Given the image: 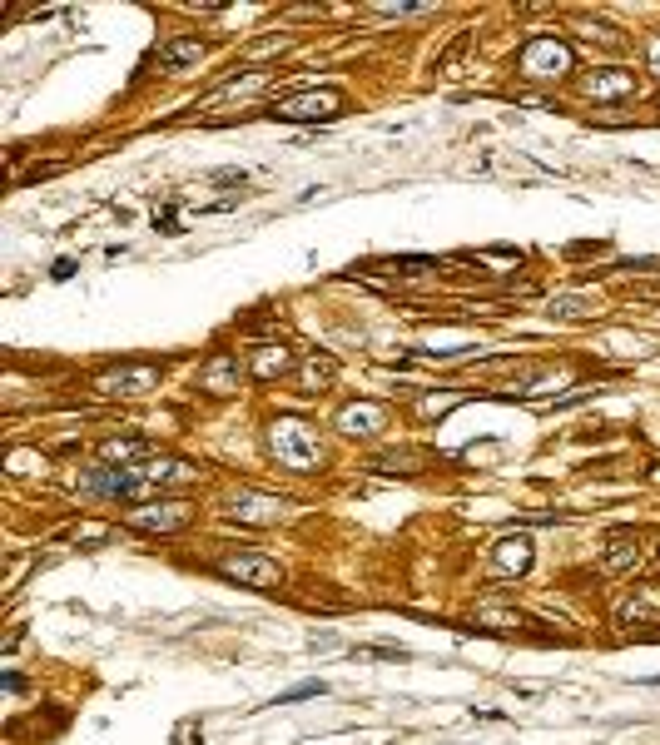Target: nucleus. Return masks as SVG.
Instances as JSON below:
<instances>
[{"label":"nucleus","instance_id":"nucleus-12","mask_svg":"<svg viewBox=\"0 0 660 745\" xmlns=\"http://www.w3.org/2000/svg\"><path fill=\"white\" fill-rule=\"evenodd\" d=\"M531 562H536V542H531L527 532H517V537H497V547H492V567H497L502 577H527Z\"/></svg>","mask_w":660,"mask_h":745},{"label":"nucleus","instance_id":"nucleus-24","mask_svg":"<svg viewBox=\"0 0 660 745\" xmlns=\"http://www.w3.org/2000/svg\"><path fill=\"white\" fill-rule=\"evenodd\" d=\"M467 45H472V30H462V35H457V45H447V55L437 60V70H452V65H457V55H462Z\"/></svg>","mask_w":660,"mask_h":745},{"label":"nucleus","instance_id":"nucleus-17","mask_svg":"<svg viewBox=\"0 0 660 745\" xmlns=\"http://www.w3.org/2000/svg\"><path fill=\"white\" fill-rule=\"evenodd\" d=\"M199 60H204V40L179 35V40L159 45V65H164V70H184V65H199Z\"/></svg>","mask_w":660,"mask_h":745},{"label":"nucleus","instance_id":"nucleus-22","mask_svg":"<svg viewBox=\"0 0 660 745\" xmlns=\"http://www.w3.org/2000/svg\"><path fill=\"white\" fill-rule=\"evenodd\" d=\"M457 403H462V398H452V393H447V398H422V403H417V413H422V418H442V413H447V408H457Z\"/></svg>","mask_w":660,"mask_h":745},{"label":"nucleus","instance_id":"nucleus-13","mask_svg":"<svg viewBox=\"0 0 660 745\" xmlns=\"http://www.w3.org/2000/svg\"><path fill=\"white\" fill-rule=\"evenodd\" d=\"M283 373H293V348H283V343H259V348L249 353V378L278 383Z\"/></svg>","mask_w":660,"mask_h":745},{"label":"nucleus","instance_id":"nucleus-21","mask_svg":"<svg viewBox=\"0 0 660 745\" xmlns=\"http://www.w3.org/2000/svg\"><path fill=\"white\" fill-rule=\"evenodd\" d=\"M308 696H323V681H303V686H288L273 706H293V701H308Z\"/></svg>","mask_w":660,"mask_h":745},{"label":"nucleus","instance_id":"nucleus-9","mask_svg":"<svg viewBox=\"0 0 660 745\" xmlns=\"http://www.w3.org/2000/svg\"><path fill=\"white\" fill-rule=\"evenodd\" d=\"M244 373H249V363H239V353H214V358L199 368V388L214 393V398H229V393H239Z\"/></svg>","mask_w":660,"mask_h":745},{"label":"nucleus","instance_id":"nucleus-20","mask_svg":"<svg viewBox=\"0 0 660 745\" xmlns=\"http://www.w3.org/2000/svg\"><path fill=\"white\" fill-rule=\"evenodd\" d=\"M482 621H487L492 631H512V626H527V621H522L517 611H497V606H487V611H482Z\"/></svg>","mask_w":660,"mask_h":745},{"label":"nucleus","instance_id":"nucleus-14","mask_svg":"<svg viewBox=\"0 0 660 745\" xmlns=\"http://www.w3.org/2000/svg\"><path fill=\"white\" fill-rule=\"evenodd\" d=\"M586 95L601 100V105L631 100V95H636V75H631V70H596V75L586 80Z\"/></svg>","mask_w":660,"mask_h":745},{"label":"nucleus","instance_id":"nucleus-4","mask_svg":"<svg viewBox=\"0 0 660 745\" xmlns=\"http://www.w3.org/2000/svg\"><path fill=\"white\" fill-rule=\"evenodd\" d=\"M125 522L134 532H149V537H174V532H184L194 522V507L184 497H149V502H139V507L125 512Z\"/></svg>","mask_w":660,"mask_h":745},{"label":"nucleus","instance_id":"nucleus-27","mask_svg":"<svg viewBox=\"0 0 660 745\" xmlns=\"http://www.w3.org/2000/svg\"><path fill=\"white\" fill-rule=\"evenodd\" d=\"M656 105H660V95H656Z\"/></svg>","mask_w":660,"mask_h":745},{"label":"nucleus","instance_id":"nucleus-1","mask_svg":"<svg viewBox=\"0 0 660 745\" xmlns=\"http://www.w3.org/2000/svg\"><path fill=\"white\" fill-rule=\"evenodd\" d=\"M264 447H268V457L278 467H288V472H318L328 462V447L318 438V428L303 423V418H273Z\"/></svg>","mask_w":660,"mask_h":745},{"label":"nucleus","instance_id":"nucleus-23","mask_svg":"<svg viewBox=\"0 0 660 745\" xmlns=\"http://www.w3.org/2000/svg\"><path fill=\"white\" fill-rule=\"evenodd\" d=\"M283 50H288V35H273V40H259L249 50V60H268V55H283Z\"/></svg>","mask_w":660,"mask_h":745},{"label":"nucleus","instance_id":"nucleus-11","mask_svg":"<svg viewBox=\"0 0 660 745\" xmlns=\"http://www.w3.org/2000/svg\"><path fill=\"white\" fill-rule=\"evenodd\" d=\"M641 557H646V542H641V532L621 527V532H611V537H606L601 567H606L611 577H626V572H636V567H641Z\"/></svg>","mask_w":660,"mask_h":745},{"label":"nucleus","instance_id":"nucleus-5","mask_svg":"<svg viewBox=\"0 0 660 745\" xmlns=\"http://www.w3.org/2000/svg\"><path fill=\"white\" fill-rule=\"evenodd\" d=\"M154 388H159V363H120V368H105L95 378L100 398H144Z\"/></svg>","mask_w":660,"mask_h":745},{"label":"nucleus","instance_id":"nucleus-10","mask_svg":"<svg viewBox=\"0 0 660 745\" xmlns=\"http://www.w3.org/2000/svg\"><path fill=\"white\" fill-rule=\"evenodd\" d=\"M333 428L338 433H348V438H378L383 428H388V408L383 403H348V408H338V418H333Z\"/></svg>","mask_w":660,"mask_h":745},{"label":"nucleus","instance_id":"nucleus-25","mask_svg":"<svg viewBox=\"0 0 660 745\" xmlns=\"http://www.w3.org/2000/svg\"><path fill=\"white\" fill-rule=\"evenodd\" d=\"M646 70H651V75H660V30L646 40Z\"/></svg>","mask_w":660,"mask_h":745},{"label":"nucleus","instance_id":"nucleus-26","mask_svg":"<svg viewBox=\"0 0 660 745\" xmlns=\"http://www.w3.org/2000/svg\"><path fill=\"white\" fill-rule=\"evenodd\" d=\"M427 5H373V15H422Z\"/></svg>","mask_w":660,"mask_h":745},{"label":"nucleus","instance_id":"nucleus-2","mask_svg":"<svg viewBox=\"0 0 660 745\" xmlns=\"http://www.w3.org/2000/svg\"><path fill=\"white\" fill-rule=\"evenodd\" d=\"M571 70H576V50L566 40H556V35H531L527 45L517 50V75L522 80L551 85V80H566Z\"/></svg>","mask_w":660,"mask_h":745},{"label":"nucleus","instance_id":"nucleus-8","mask_svg":"<svg viewBox=\"0 0 660 745\" xmlns=\"http://www.w3.org/2000/svg\"><path fill=\"white\" fill-rule=\"evenodd\" d=\"M229 517H234L239 527H278V522L288 517V502L273 497V492H239V497L229 502Z\"/></svg>","mask_w":660,"mask_h":745},{"label":"nucleus","instance_id":"nucleus-3","mask_svg":"<svg viewBox=\"0 0 660 745\" xmlns=\"http://www.w3.org/2000/svg\"><path fill=\"white\" fill-rule=\"evenodd\" d=\"M343 90H293V95H278L273 105H268V115L273 120H283V125H328V120H338L343 115Z\"/></svg>","mask_w":660,"mask_h":745},{"label":"nucleus","instance_id":"nucleus-15","mask_svg":"<svg viewBox=\"0 0 660 745\" xmlns=\"http://www.w3.org/2000/svg\"><path fill=\"white\" fill-rule=\"evenodd\" d=\"M333 378H338V363L328 353H313V358L298 363V393H328Z\"/></svg>","mask_w":660,"mask_h":745},{"label":"nucleus","instance_id":"nucleus-6","mask_svg":"<svg viewBox=\"0 0 660 745\" xmlns=\"http://www.w3.org/2000/svg\"><path fill=\"white\" fill-rule=\"evenodd\" d=\"M80 487L85 492H100V497H144V502H149V492H159L144 477V467H95V472L80 477Z\"/></svg>","mask_w":660,"mask_h":745},{"label":"nucleus","instance_id":"nucleus-19","mask_svg":"<svg viewBox=\"0 0 660 745\" xmlns=\"http://www.w3.org/2000/svg\"><path fill=\"white\" fill-rule=\"evenodd\" d=\"M417 462H422L417 452H383L373 467H378V472H417Z\"/></svg>","mask_w":660,"mask_h":745},{"label":"nucleus","instance_id":"nucleus-16","mask_svg":"<svg viewBox=\"0 0 660 745\" xmlns=\"http://www.w3.org/2000/svg\"><path fill=\"white\" fill-rule=\"evenodd\" d=\"M100 462H105V467L149 462V443H139V438H105V443H100Z\"/></svg>","mask_w":660,"mask_h":745},{"label":"nucleus","instance_id":"nucleus-18","mask_svg":"<svg viewBox=\"0 0 660 745\" xmlns=\"http://www.w3.org/2000/svg\"><path fill=\"white\" fill-rule=\"evenodd\" d=\"M110 522H70L65 532H60V542H110Z\"/></svg>","mask_w":660,"mask_h":745},{"label":"nucleus","instance_id":"nucleus-7","mask_svg":"<svg viewBox=\"0 0 660 745\" xmlns=\"http://www.w3.org/2000/svg\"><path fill=\"white\" fill-rule=\"evenodd\" d=\"M219 577H229V582H239V587H278L283 582V567L264 557V552H229V557H219Z\"/></svg>","mask_w":660,"mask_h":745}]
</instances>
